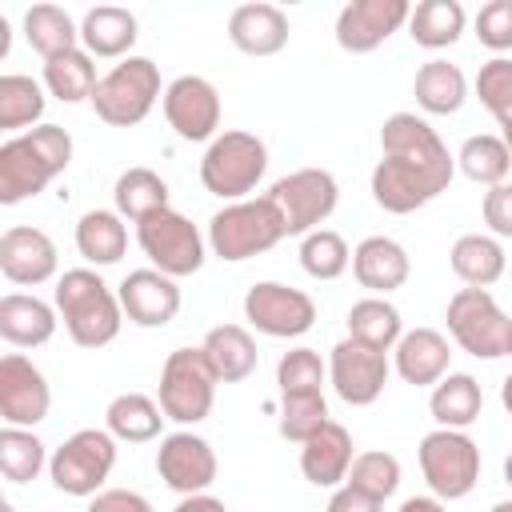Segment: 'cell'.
Listing matches in <instances>:
<instances>
[{
    "label": "cell",
    "mask_w": 512,
    "mask_h": 512,
    "mask_svg": "<svg viewBox=\"0 0 512 512\" xmlns=\"http://www.w3.org/2000/svg\"><path fill=\"white\" fill-rule=\"evenodd\" d=\"M500 400H504V408H508V416H512V372H508L504 384H500Z\"/></svg>",
    "instance_id": "53"
},
{
    "label": "cell",
    "mask_w": 512,
    "mask_h": 512,
    "mask_svg": "<svg viewBox=\"0 0 512 512\" xmlns=\"http://www.w3.org/2000/svg\"><path fill=\"white\" fill-rule=\"evenodd\" d=\"M400 312L380 300V296H368V300H356L348 308V340L364 344V348H376V352H388L392 344H400Z\"/></svg>",
    "instance_id": "32"
},
{
    "label": "cell",
    "mask_w": 512,
    "mask_h": 512,
    "mask_svg": "<svg viewBox=\"0 0 512 512\" xmlns=\"http://www.w3.org/2000/svg\"><path fill=\"white\" fill-rule=\"evenodd\" d=\"M156 96H160V68L148 56H128L108 76H100L92 92V108L104 124L132 128L152 112Z\"/></svg>",
    "instance_id": "6"
},
{
    "label": "cell",
    "mask_w": 512,
    "mask_h": 512,
    "mask_svg": "<svg viewBox=\"0 0 512 512\" xmlns=\"http://www.w3.org/2000/svg\"><path fill=\"white\" fill-rule=\"evenodd\" d=\"M72 160V136L60 124H40L32 132L0 144V204H20L40 196Z\"/></svg>",
    "instance_id": "2"
},
{
    "label": "cell",
    "mask_w": 512,
    "mask_h": 512,
    "mask_svg": "<svg viewBox=\"0 0 512 512\" xmlns=\"http://www.w3.org/2000/svg\"><path fill=\"white\" fill-rule=\"evenodd\" d=\"M88 512H152V504L140 496V492H128V488H104L92 496Z\"/></svg>",
    "instance_id": "48"
},
{
    "label": "cell",
    "mask_w": 512,
    "mask_h": 512,
    "mask_svg": "<svg viewBox=\"0 0 512 512\" xmlns=\"http://www.w3.org/2000/svg\"><path fill=\"white\" fill-rule=\"evenodd\" d=\"M116 464V436L104 428L72 432L48 460V476L64 496H96Z\"/></svg>",
    "instance_id": "9"
},
{
    "label": "cell",
    "mask_w": 512,
    "mask_h": 512,
    "mask_svg": "<svg viewBox=\"0 0 512 512\" xmlns=\"http://www.w3.org/2000/svg\"><path fill=\"white\" fill-rule=\"evenodd\" d=\"M400 512H444V504L436 496H408L400 504Z\"/></svg>",
    "instance_id": "51"
},
{
    "label": "cell",
    "mask_w": 512,
    "mask_h": 512,
    "mask_svg": "<svg viewBox=\"0 0 512 512\" xmlns=\"http://www.w3.org/2000/svg\"><path fill=\"white\" fill-rule=\"evenodd\" d=\"M456 164H460V172H464L468 180L496 188V184H504V176H508V168H512V152H508V144H504L500 136H484V132H480V136H468V140L460 144Z\"/></svg>",
    "instance_id": "38"
},
{
    "label": "cell",
    "mask_w": 512,
    "mask_h": 512,
    "mask_svg": "<svg viewBox=\"0 0 512 512\" xmlns=\"http://www.w3.org/2000/svg\"><path fill=\"white\" fill-rule=\"evenodd\" d=\"M0 272L12 284H44L56 276V244L48 232L16 224L0 236Z\"/></svg>",
    "instance_id": "20"
},
{
    "label": "cell",
    "mask_w": 512,
    "mask_h": 512,
    "mask_svg": "<svg viewBox=\"0 0 512 512\" xmlns=\"http://www.w3.org/2000/svg\"><path fill=\"white\" fill-rule=\"evenodd\" d=\"M348 244L340 232H328V228H316L304 236L300 244V264L312 280H336L344 268H348Z\"/></svg>",
    "instance_id": "43"
},
{
    "label": "cell",
    "mask_w": 512,
    "mask_h": 512,
    "mask_svg": "<svg viewBox=\"0 0 512 512\" xmlns=\"http://www.w3.org/2000/svg\"><path fill=\"white\" fill-rule=\"evenodd\" d=\"M448 332L452 340L476 356V360H496L508 356V336H512V320L500 312V304L488 296V288H460L448 300Z\"/></svg>",
    "instance_id": "8"
},
{
    "label": "cell",
    "mask_w": 512,
    "mask_h": 512,
    "mask_svg": "<svg viewBox=\"0 0 512 512\" xmlns=\"http://www.w3.org/2000/svg\"><path fill=\"white\" fill-rule=\"evenodd\" d=\"M76 248L88 264H116L128 248V228L120 224V212H104V208H92L80 216L76 224Z\"/></svg>",
    "instance_id": "30"
},
{
    "label": "cell",
    "mask_w": 512,
    "mask_h": 512,
    "mask_svg": "<svg viewBox=\"0 0 512 512\" xmlns=\"http://www.w3.org/2000/svg\"><path fill=\"white\" fill-rule=\"evenodd\" d=\"M492 512H512V500H500V504H492Z\"/></svg>",
    "instance_id": "54"
},
{
    "label": "cell",
    "mask_w": 512,
    "mask_h": 512,
    "mask_svg": "<svg viewBox=\"0 0 512 512\" xmlns=\"http://www.w3.org/2000/svg\"><path fill=\"white\" fill-rule=\"evenodd\" d=\"M56 332V312L24 292H8L0 300V336L16 348H40Z\"/></svg>",
    "instance_id": "25"
},
{
    "label": "cell",
    "mask_w": 512,
    "mask_h": 512,
    "mask_svg": "<svg viewBox=\"0 0 512 512\" xmlns=\"http://www.w3.org/2000/svg\"><path fill=\"white\" fill-rule=\"evenodd\" d=\"M484 224L496 236H512V184H496L484 192Z\"/></svg>",
    "instance_id": "47"
},
{
    "label": "cell",
    "mask_w": 512,
    "mask_h": 512,
    "mask_svg": "<svg viewBox=\"0 0 512 512\" xmlns=\"http://www.w3.org/2000/svg\"><path fill=\"white\" fill-rule=\"evenodd\" d=\"M44 468V444L40 436H32V428H4L0 432V472L12 484L36 480Z\"/></svg>",
    "instance_id": "40"
},
{
    "label": "cell",
    "mask_w": 512,
    "mask_h": 512,
    "mask_svg": "<svg viewBox=\"0 0 512 512\" xmlns=\"http://www.w3.org/2000/svg\"><path fill=\"white\" fill-rule=\"evenodd\" d=\"M216 368L208 364L204 348H176L160 368V408L176 424H200L216 400Z\"/></svg>",
    "instance_id": "5"
},
{
    "label": "cell",
    "mask_w": 512,
    "mask_h": 512,
    "mask_svg": "<svg viewBox=\"0 0 512 512\" xmlns=\"http://www.w3.org/2000/svg\"><path fill=\"white\" fill-rule=\"evenodd\" d=\"M324 360L312 352V348H292L280 356L276 364V384H280V396H296V392H320L324 384Z\"/></svg>",
    "instance_id": "44"
},
{
    "label": "cell",
    "mask_w": 512,
    "mask_h": 512,
    "mask_svg": "<svg viewBox=\"0 0 512 512\" xmlns=\"http://www.w3.org/2000/svg\"><path fill=\"white\" fill-rule=\"evenodd\" d=\"M112 196H116V212L128 216V220H136V224L144 216L168 208V184L152 168H128V172H120Z\"/></svg>",
    "instance_id": "37"
},
{
    "label": "cell",
    "mask_w": 512,
    "mask_h": 512,
    "mask_svg": "<svg viewBox=\"0 0 512 512\" xmlns=\"http://www.w3.org/2000/svg\"><path fill=\"white\" fill-rule=\"evenodd\" d=\"M496 120H500V128H504V136H500V140H504V144H508V152H512V104H508Z\"/></svg>",
    "instance_id": "52"
},
{
    "label": "cell",
    "mask_w": 512,
    "mask_h": 512,
    "mask_svg": "<svg viewBox=\"0 0 512 512\" xmlns=\"http://www.w3.org/2000/svg\"><path fill=\"white\" fill-rule=\"evenodd\" d=\"M508 356H512V336H508Z\"/></svg>",
    "instance_id": "57"
},
{
    "label": "cell",
    "mask_w": 512,
    "mask_h": 512,
    "mask_svg": "<svg viewBox=\"0 0 512 512\" xmlns=\"http://www.w3.org/2000/svg\"><path fill=\"white\" fill-rule=\"evenodd\" d=\"M344 484L384 504V500L400 488V460H396L392 452H360V456L352 460Z\"/></svg>",
    "instance_id": "41"
},
{
    "label": "cell",
    "mask_w": 512,
    "mask_h": 512,
    "mask_svg": "<svg viewBox=\"0 0 512 512\" xmlns=\"http://www.w3.org/2000/svg\"><path fill=\"white\" fill-rule=\"evenodd\" d=\"M204 356H208V364L216 368V376L224 380V384H236V380H248L252 372H256V340L240 328V324H220V328H212L208 336H204Z\"/></svg>",
    "instance_id": "27"
},
{
    "label": "cell",
    "mask_w": 512,
    "mask_h": 512,
    "mask_svg": "<svg viewBox=\"0 0 512 512\" xmlns=\"http://www.w3.org/2000/svg\"><path fill=\"white\" fill-rule=\"evenodd\" d=\"M244 316L264 336H304L312 328V320H316V304L300 288H288V284H276V280H260L244 296Z\"/></svg>",
    "instance_id": "13"
},
{
    "label": "cell",
    "mask_w": 512,
    "mask_h": 512,
    "mask_svg": "<svg viewBox=\"0 0 512 512\" xmlns=\"http://www.w3.org/2000/svg\"><path fill=\"white\" fill-rule=\"evenodd\" d=\"M428 408H432V420H436L440 428H456V432H460V428H468V424L480 416L484 392H480L476 376H468V372H448V376L432 388Z\"/></svg>",
    "instance_id": "28"
},
{
    "label": "cell",
    "mask_w": 512,
    "mask_h": 512,
    "mask_svg": "<svg viewBox=\"0 0 512 512\" xmlns=\"http://www.w3.org/2000/svg\"><path fill=\"white\" fill-rule=\"evenodd\" d=\"M284 216L272 204V196L260 200H236L228 208H220L208 224V244L220 260H248L260 256L268 248H276L284 240Z\"/></svg>",
    "instance_id": "4"
},
{
    "label": "cell",
    "mask_w": 512,
    "mask_h": 512,
    "mask_svg": "<svg viewBox=\"0 0 512 512\" xmlns=\"http://www.w3.org/2000/svg\"><path fill=\"white\" fill-rule=\"evenodd\" d=\"M328 424V400L324 392H296L280 400V436L284 440H312L320 428Z\"/></svg>",
    "instance_id": "42"
},
{
    "label": "cell",
    "mask_w": 512,
    "mask_h": 512,
    "mask_svg": "<svg viewBox=\"0 0 512 512\" xmlns=\"http://www.w3.org/2000/svg\"><path fill=\"white\" fill-rule=\"evenodd\" d=\"M116 296H120L124 316L132 324H140V328H164L180 312V288L160 268H136V272H128Z\"/></svg>",
    "instance_id": "19"
},
{
    "label": "cell",
    "mask_w": 512,
    "mask_h": 512,
    "mask_svg": "<svg viewBox=\"0 0 512 512\" xmlns=\"http://www.w3.org/2000/svg\"><path fill=\"white\" fill-rule=\"evenodd\" d=\"M352 436L344 424L328 420L312 440H304L300 448V472L304 480H312L316 488H332L340 480H348V468H352Z\"/></svg>",
    "instance_id": "22"
},
{
    "label": "cell",
    "mask_w": 512,
    "mask_h": 512,
    "mask_svg": "<svg viewBox=\"0 0 512 512\" xmlns=\"http://www.w3.org/2000/svg\"><path fill=\"white\" fill-rule=\"evenodd\" d=\"M0 512H16V508H12V504H8V500H0Z\"/></svg>",
    "instance_id": "56"
},
{
    "label": "cell",
    "mask_w": 512,
    "mask_h": 512,
    "mask_svg": "<svg viewBox=\"0 0 512 512\" xmlns=\"http://www.w3.org/2000/svg\"><path fill=\"white\" fill-rule=\"evenodd\" d=\"M264 168H268L264 140H256L252 132H220L200 160V180L212 196L240 200L244 192H252L260 184Z\"/></svg>",
    "instance_id": "7"
},
{
    "label": "cell",
    "mask_w": 512,
    "mask_h": 512,
    "mask_svg": "<svg viewBox=\"0 0 512 512\" xmlns=\"http://www.w3.org/2000/svg\"><path fill=\"white\" fill-rule=\"evenodd\" d=\"M52 408V392H48V380L44 372L20 356V352H8L0 360V416L8 428H32L48 416Z\"/></svg>",
    "instance_id": "14"
},
{
    "label": "cell",
    "mask_w": 512,
    "mask_h": 512,
    "mask_svg": "<svg viewBox=\"0 0 512 512\" xmlns=\"http://www.w3.org/2000/svg\"><path fill=\"white\" fill-rule=\"evenodd\" d=\"M136 16L128 8H116V4H100V8H88L84 20H80V40L88 48V56H124L132 44H136Z\"/></svg>",
    "instance_id": "26"
},
{
    "label": "cell",
    "mask_w": 512,
    "mask_h": 512,
    "mask_svg": "<svg viewBox=\"0 0 512 512\" xmlns=\"http://www.w3.org/2000/svg\"><path fill=\"white\" fill-rule=\"evenodd\" d=\"M328 512H380V500H372V496H364V492H356V488L344 484V488L332 492Z\"/></svg>",
    "instance_id": "49"
},
{
    "label": "cell",
    "mask_w": 512,
    "mask_h": 512,
    "mask_svg": "<svg viewBox=\"0 0 512 512\" xmlns=\"http://www.w3.org/2000/svg\"><path fill=\"white\" fill-rule=\"evenodd\" d=\"M268 196H272V204L284 216V232L288 236H308V232H316L320 220L332 216V208L340 200V188H336L332 172H324V168H300V172L280 176Z\"/></svg>",
    "instance_id": "12"
},
{
    "label": "cell",
    "mask_w": 512,
    "mask_h": 512,
    "mask_svg": "<svg viewBox=\"0 0 512 512\" xmlns=\"http://www.w3.org/2000/svg\"><path fill=\"white\" fill-rule=\"evenodd\" d=\"M476 96L492 116H500L512 104V60H504V56L488 60L476 76Z\"/></svg>",
    "instance_id": "45"
},
{
    "label": "cell",
    "mask_w": 512,
    "mask_h": 512,
    "mask_svg": "<svg viewBox=\"0 0 512 512\" xmlns=\"http://www.w3.org/2000/svg\"><path fill=\"white\" fill-rule=\"evenodd\" d=\"M56 312L64 316V328L80 348L112 344L124 324L120 296L92 268H72L56 280Z\"/></svg>",
    "instance_id": "3"
},
{
    "label": "cell",
    "mask_w": 512,
    "mask_h": 512,
    "mask_svg": "<svg viewBox=\"0 0 512 512\" xmlns=\"http://www.w3.org/2000/svg\"><path fill=\"white\" fill-rule=\"evenodd\" d=\"M420 472L436 500H460L480 480V448L456 428H436L420 440Z\"/></svg>",
    "instance_id": "10"
},
{
    "label": "cell",
    "mask_w": 512,
    "mask_h": 512,
    "mask_svg": "<svg viewBox=\"0 0 512 512\" xmlns=\"http://www.w3.org/2000/svg\"><path fill=\"white\" fill-rule=\"evenodd\" d=\"M452 348L436 328H412L396 344V372L408 384H440L448 372Z\"/></svg>",
    "instance_id": "23"
},
{
    "label": "cell",
    "mask_w": 512,
    "mask_h": 512,
    "mask_svg": "<svg viewBox=\"0 0 512 512\" xmlns=\"http://www.w3.org/2000/svg\"><path fill=\"white\" fill-rule=\"evenodd\" d=\"M104 420H108V432H112L116 440L144 444V440H156V436H160V424H164L168 416H164V408H160L156 400H148V396H140V392H124V396H116V400L108 404Z\"/></svg>",
    "instance_id": "33"
},
{
    "label": "cell",
    "mask_w": 512,
    "mask_h": 512,
    "mask_svg": "<svg viewBox=\"0 0 512 512\" xmlns=\"http://www.w3.org/2000/svg\"><path fill=\"white\" fill-rule=\"evenodd\" d=\"M156 472L172 492L196 496L216 480V452L196 432H172L156 448Z\"/></svg>",
    "instance_id": "16"
},
{
    "label": "cell",
    "mask_w": 512,
    "mask_h": 512,
    "mask_svg": "<svg viewBox=\"0 0 512 512\" xmlns=\"http://www.w3.org/2000/svg\"><path fill=\"white\" fill-rule=\"evenodd\" d=\"M328 376H332V388L344 404L364 408L388 384V356L376 348H364L356 340H340L328 356Z\"/></svg>",
    "instance_id": "15"
},
{
    "label": "cell",
    "mask_w": 512,
    "mask_h": 512,
    "mask_svg": "<svg viewBox=\"0 0 512 512\" xmlns=\"http://www.w3.org/2000/svg\"><path fill=\"white\" fill-rule=\"evenodd\" d=\"M408 32L420 48H448L464 32V8L460 0H424L408 16Z\"/></svg>",
    "instance_id": "36"
},
{
    "label": "cell",
    "mask_w": 512,
    "mask_h": 512,
    "mask_svg": "<svg viewBox=\"0 0 512 512\" xmlns=\"http://www.w3.org/2000/svg\"><path fill=\"white\" fill-rule=\"evenodd\" d=\"M452 272L468 284V288H488L504 276V248L492 240V236H480V232H468L452 244Z\"/></svg>",
    "instance_id": "31"
},
{
    "label": "cell",
    "mask_w": 512,
    "mask_h": 512,
    "mask_svg": "<svg viewBox=\"0 0 512 512\" xmlns=\"http://www.w3.org/2000/svg\"><path fill=\"white\" fill-rule=\"evenodd\" d=\"M412 92H416V104L432 116H452L464 100H468V80L456 64L448 60H428L416 80H412Z\"/></svg>",
    "instance_id": "29"
},
{
    "label": "cell",
    "mask_w": 512,
    "mask_h": 512,
    "mask_svg": "<svg viewBox=\"0 0 512 512\" xmlns=\"http://www.w3.org/2000/svg\"><path fill=\"white\" fill-rule=\"evenodd\" d=\"M96 64L88 52L72 48L64 56H52L44 60V88L60 100V104H76V100H92L96 92Z\"/></svg>",
    "instance_id": "35"
},
{
    "label": "cell",
    "mask_w": 512,
    "mask_h": 512,
    "mask_svg": "<svg viewBox=\"0 0 512 512\" xmlns=\"http://www.w3.org/2000/svg\"><path fill=\"white\" fill-rule=\"evenodd\" d=\"M380 148L384 160L372 172V196L384 212L396 216L436 200L456 172V156L416 112H392L380 128Z\"/></svg>",
    "instance_id": "1"
},
{
    "label": "cell",
    "mask_w": 512,
    "mask_h": 512,
    "mask_svg": "<svg viewBox=\"0 0 512 512\" xmlns=\"http://www.w3.org/2000/svg\"><path fill=\"white\" fill-rule=\"evenodd\" d=\"M172 512H228V508H224V500H216L208 492H196V496H184Z\"/></svg>",
    "instance_id": "50"
},
{
    "label": "cell",
    "mask_w": 512,
    "mask_h": 512,
    "mask_svg": "<svg viewBox=\"0 0 512 512\" xmlns=\"http://www.w3.org/2000/svg\"><path fill=\"white\" fill-rule=\"evenodd\" d=\"M408 16L412 8L404 0H352L336 16V44L344 52H372L400 24H408Z\"/></svg>",
    "instance_id": "18"
},
{
    "label": "cell",
    "mask_w": 512,
    "mask_h": 512,
    "mask_svg": "<svg viewBox=\"0 0 512 512\" xmlns=\"http://www.w3.org/2000/svg\"><path fill=\"white\" fill-rule=\"evenodd\" d=\"M352 272L360 280V288H372V292H392L408 280L412 264H408V252L388 240V236H368L356 244L352 252Z\"/></svg>",
    "instance_id": "24"
},
{
    "label": "cell",
    "mask_w": 512,
    "mask_h": 512,
    "mask_svg": "<svg viewBox=\"0 0 512 512\" xmlns=\"http://www.w3.org/2000/svg\"><path fill=\"white\" fill-rule=\"evenodd\" d=\"M164 116L180 140H216L220 128V96L204 76H176L164 88Z\"/></svg>",
    "instance_id": "17"
},
{
    "label": "cell",
    "mask_w": 512,
    "mask_h": 512,
    "mask_svg": "<svg viewBox=\"0 0 512 512\" xmlns=\"http://www.w3.org/2000/svg\"><path fill=\"white\" fill-rule=\"evenodd\" d=\"M476 36L484 48L508 52L512 48V0H488L476 12Z\"/></svg>",
    "instance_id": "46"
},
{
    "label": "cell",
    "mask_w": 512,
    "mask_h": 512,
    "mask_svg": "<svg viewBox=\"0 0 512 512\" xmlns=\"http://www.w3.org/2000/svg\"><path fill=\"white\" fill-rule=\"evenodd\" d=\"M228 40L248 56H276L288 44V16L276 4H240L228 16Z\"/></svg>",
    "instance_id": "21"
},
{
    "label": "cell",
    "mask_w": 512,
    "mask_h": 512,
    "mask_svg": "<svg viewBox=\"0 0 512 512\" xmlns=\"http://www.w3.org/2000/svg\"><path fill=\"white\" fill-rule=\"evenodd\" d=\"M40 116H44V88L20 72L0 76V128L16 132L24 124H36Z\"/></svg>",
    "instance_id": "39"
},
{
    "label": "cell",
    "mask_w": 512,
    "mask_h": 512,
    "mask_svg": "<svg viewBox=\"0 0 512 512\" xmlns=\"http://www.w3.org/2000/svg\"><path fill=\"white\" fill-rule=\"evenodd\" d=\"M504 480H508V484H512V456H508V460H504Z\"/></svg>",
    "instance_id": "55"
},
{
    "label": "cell",
    "mask_w": 512,
    "mask_h": 512,
    "mask_svg": "<svg viewBox=\"0 0 512 512\" xmlns=\"http://www.w3.org/2000/svg\"><path fill=\"white\" fill-rule=\"evenodd\" d=\"M136 240H140L144 256L164 276H172V280L176 276H192L204 264V236H200V228L188 216L172 212V208H160V212L144 216L136 224Z\"/></svg>",
    "instance_id": "11"
},
{
    "label": "cell",
    "mask_w": 512,
    "mask_h": 512,
    "mask_svg": "<svg viewBox=\"0 0 512 512\" xmlns=\"http://www.w3.org/2000/svg\"><path fill=\"white\" fill-rule=\"evenodd\" d=\"M24 36H28V44L44 60H52V56H64V52L76 48L80 28L72 24V16L64 8H56V4H32L24 12Z\"/></svg>",
    "instance_id": "34"
}]
</instances>
